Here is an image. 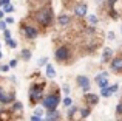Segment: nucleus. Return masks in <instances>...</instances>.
<instances>
[{"label":"nucleus","instance_id":"1","mask_svg":"<svg viewBox=\"0 0 122 121\" xmlns=\"http://www.w3.org/2000/svg\"><path fill=\"white\" fill-rule=\"evenodd\" d=\"M36 19H37L39 23L46 27V25H50L51 20H53V11H51L50 8H43V9H40V11H37Z\"/></svg>","mask_w":122,"mask_h":121},{"label":"nucleus","instance_id":"2","mask_svg":"<svg viewBox=\"0 0 122 121\" xmlns=\"http://www.w3.org/2000/svg\"><path fill=\"white\" fill-rule=\"evenodd\" d=\"M59 95L54 93V95H48V96L43 98V107L45 109H48L50 112H53V110H56L57 104H59Z\"/></svg>","mask_w":122,"mask_h":121},{"label":"nucleus","instance_id":"3","mask_svg":"<svg viewBox=\"0 0 122 121\" xmlns=\"http://www.w3.org/2000/svg\"><path fill=\"white\" fill-rule=\"evenodd\" d=\"M54 56H56L57 60H66L70 58V50L68 47H60V48H57V51L54 53Z\"/></svg>","mask_w":122,"mask_h":121},{"label":"nucleus","instance_id":"4","mask_svg":"<svg viewBox=\"0 0 122 121\" xmlns=\"http://www.w3.org/2000/svg\"><path fill=\"white\" fill-rule=\"evenodd\" d=\"M86 12H88L86 3H77V5L74 6V14L77 16V17H83V16H86Z\"/></svg>","mask_w":122,"mask_h":121},{"label":"nucleus","instance_id":"5","mask_svg":"<svg viewBox=\"0 0 122 121\" xmlns=\"http://www.w3.org/2000/svg\"><path fill=\"white\" fill-rule=\"evenodd\" d=\"M40 95H42V85H33L31 87V90H30V98H31V101H37L40 98Z\"/></svg>","mask_w":122,"mask_h":121},{"label":"nucleus","instance_id":"6","mask_svg":"<svg viewBox=\"0 0 122 121\" xmlns=\"http://www.w3.org/2000/svg\"><path fill=\"white\" fill-rule=\"evenodd\" d=\"M107 76H108L107 72H102L101 75L96 76V82H97V85L101 88H105V87H107V82H108V78H107Z\"/></svg>","mask_w":122,"mask_h":121},{"label":"nucleus","instance_id":"7","mask_svg":"<svg viewBox=\"0 0 122 121\" xmlns=\"http://www.w3.org/2000/svg\"><path fill=\"white\" fill-rule=\"evenodd\" d=\"M119 88V85L117 84H113V85H110V87H105V88H102L101 90V96H104V98H108V96H111V95L114 93V92Z\"/></svg>","mask_w":122,"mask_h":121},{"label":"nucleus","instance_id":"8","mask_svg":"<svg viewBox=\"0 0 122 121\" xmlns=\"http://www.w3.org/2000/svg\"><path fill=\"white\" fill-rule=\"evenodd\" d=\"M111 70L113 72H122V58H114L111 60Z\"/></svg>","mask_w":122,"mask_h":121},{"label":"nucleus","instance_id":"9","mask_svg":"<svg viewBox=\"0 0 122 121\" xmlns=\"http://www.w3.org/2000/svg\"><path fill=\"white\" fill-rule=\"evenodd\" d=\"M77 84L81 85L86 93H88V90H90V81H88V78H85V76H79V78H77Z\"/></svg>","mask_w":122,"mask_h":121},{"label":"nucleus","instance_id":"10","mask_svg":"<svg viewBox=\"0 0 122 121\" xmlns=\"http://www.w3.org/2000/svg\"><path fill=\"white\" fill-rule=\"evenodd\" d=\"M23 33H25V36H26L28 39H34V37H37V30L34 27H25Z\"/></svg>","mask_w":122,"mask_h":121},{"label":"nucleus","instance_id":"11","mask_svg":"<svg viewBox=\"0 0 122 121\" xmlns=\"http://www.w3.org/2000/svg\"><path fill=\"white\" fill-rule=\"evenodd\" d=\"M85 99H86V103H90V104H97V101H99V96L97 95H94V93H85Z\"/></svg>","mask_w":122,"mask_h":121},{"label":"nucleus","instance_id":"12","mask_svg":"<svg viewBox=\"0 0 122 121\" xmlns=\"http://www.w3.org/2000/svg\"><path fill=\"white\" fill-rule=\"evenodd\" d=\"M113 56V51H111V48H105L104 50V53H102V58H101V60L102 62H107L108 59Z\"/></svg>","mask_w":122,"mask_h":121},{"label":"nucleus","instance_id":"13","mask_svg":"<svg viewBox=\"0 0 122 121\" xmlns=\"http://www.w3.org/2000/svg\"><path fill=\"white\" fill-rule=\"evenodd\" d=\"M59 120V112L57 110H53L46 115V121H57Z\"/></svg>","mask_w":122,"mask_h":121},{"label":"nucleus","instance_id":"14","mask_svg":"<svg viewBox=\"0 0 122 121\" xmlns=\"http://www.w3.org/2000/svg\"><path fill=\"white\" fill-rule=\"evenodd\" d=\"M46 76L48 78H54V76H56V70H54V67L51 65V64L46 65Z\"/></svg>","mask_w":122,"mask_h":121},{"label":"nucleus","instance_id":"15","mask_svg":"<svg viewBox=\"0 0 122 121\" xmlns=\"http://www.w3.org/2000/svg\"><path fill=\"white\" fill-rule=\"evenodd\" d=\"M59 23L60 25H68L70 23V16H66V14L59 16Z\"/></svg>","mask_w":122,"mask_h":121},{"label":"nucleus","instance_id":"16","mask_svg":"<svg viewBox=\"0 0 122 121\" xmlns=\"http://www.w3.org/2000/svg\"><path fill=\"white\" fill-rule=\"evenodd\" d=\"M22 58L25 60H30L31 59V51L30 50H23V51H22Z\"/></svg>","mask_w":122,"mask_h":121},{"label":"nucleus","instance_id":"17","mask_svg":"<svg viewBox=\"0 0 122 121\" xmlns=\"http://www.w3.org/2000/svg\"><path fill=\"white\" fill-rule=\"evenodd\" d=\"M12 112H14V113H20L22 112V104L20 103H15L14 107H12Z\"/></svg>","mask_w":122,"mask_h":121},{"label":"nucleus","instance_id":"18","mask_svg":"<svg viewBox=\"0 0 122 121\" xmlns=\"http://www.w3.org/2000/svg\"><path fill=\"white\" fill-rule=\"evenodd\" d=\"M71 103H73V101L70 99V98H65V99H63V106H65V107H71Z\"/></svg>","mask_w":122,"mask_h":121},{"label":"nucleus","instance_id":"19","mask_svg":"<svg viewBox=\"0 0 122 121\" xmlns=\"http://www.w3.org/2000/svg\"><path fill=\"white\" fill-rule=\"evenodd\" d=\"M34 115H36V116H42V115H43V109H42V107H39V109H36Z\"/></svg>","mask_w":122,"mask_h":121},{"label":"nucleus","instance_id":"20","mask_svg":"<svg viewBox=\"0 0 122 121\" xmlns=\"http://www.w3.org/2000/svg\"><path fill=\"white\" fill-rule=\"evenodd\" d=\"M0 30L6 31V20H0Z\"/></svg>","mask_w":122,"mask_h":121},{"label":"nucleus","instance_id":"21","mask_svg":"<svg viewBox=\"0 0 122 121\" xmlns=\"http://www.w3.org/2000/svg\"><path fill=\"white\" fill-rule=\"evenodd\" d=\"M81 113H82L83 118H86V116L90 115V110H88V109H82V110H81Z\"/></svg>","mask_w":122,"mask_h":121},{"label":"nucleus","instance_id":"22","mask_svg":"<svg viewBox=\"0 0 122 121\" xmlns=\"http://www.w3.org/2000/svg\"><path fill=\"white\" fill-rule=\"evenodd\" d=\"M88 20L91 22V23H97V17H96V16H88Z\"/></svg>","mask_w":122,"mask_h":121},{"label":"nucleus","instance_id":"23","mask_svg":"<svg viewBox=\"0 0 122 121\" xmlns=\"http://www.w3.org/2000/svg\"><path fill=\"white\" fill-rule=\"evenodd\" d=\"M8 45L11 47V48H15V47H17V42H15L14 39H11V40H9V42H8Z\"/></svg>","mask_w":122,"mask_h":121},{"label":"nucleus","instance_id":"24","mask_svg":"<svg viewBox=\"0 0 122 121\" xmlns=\"http://www.w3.org/2000/svg\"><path fill=\"white\" fill-rule=\"evenodd\" d=\"M76 112H77V107H70V112H68V113H70V116H73Z\"/></svg>","mask_w":122,"mask_h":121},{"label":"nucleus","instance_id":"25","mask_svg":"<svg viewBox=\"0 0 122 121\" xmlns=\"http://www.w3.org/2000/svg\"><path fill=\"white\" fill-rule=\"evenodd\" d=\"M46 62H48V59H46V58H42V59H39V62H37V65L40 67V65H43V64H46Z\"/></svg>","mask_w":122,"mask_h":121},{"label":"nucleus","instance_id":"26","mask_svg":"<svg viewBox=\"0 0 122 121\" xmlns=\"http://www.w3.org/2000/svg\"><path fill=\"white\" fill-rule=\"evenodd\" d=\"M8 65H9V67H11V68H14V67H15V65H17V59H12V60H11V62H9V64H8Z\"/></svg>","mask_w":122,"mask_h":121},{"label":"nucleus","instance_id":"27","mask_svg":"<svg viewBox=\"0 0 122 121\" xmlns=\"http://www.w3.org/2000/svg\"><path fill=\"white\" fill-rule=\"evenodd\" d=\"M12 9H14V8H12V5H6L5 6V12H11Z\"/></svg>","mask_w":122,"mask_h":121},{"label":"nucleus","instance_id":"28","mask_svg":"<svg viewBox=\"0 0 122 121\" xmlns=\"http://www.w3.org/2000/svg\"><path fill=\"white\" fill-rule=\"evenodd\" d=\"M8 68H9V65H0V72H8Z\"/></svg>","mask_w":122,"mask_h":121},{"label":"nucleus","instance_id":"29","mask_svg":"<svg viewBox=\"0 0 122 121\" xmlns=\"http://www.w3.org/2000/svg\"><path fill=\"white\" fill-rule=\"evenodd\" d=\"M9 5V0H0V6H6Z\"/></svg>","mask_w":122,"mask_h":121},{"label":"nucleus","instance_id":"30","mask_svg":"<svg viewBox=\"0 0 122 121\" xmlns=\"http://www.w3.org/2000/svg\"><path fill=\"white\" fill-rule=\"evenodd\" d=\"M5 39L8 40V42L11 40V34H9V31H5Z\"/></svg>","mask_w":122,"mask_h":121},{"label":"nucleus","instance_id":"31","mask_svg":"<svg viewBox=\"0 0 122 121\" xmlns=\"http://www.w3.org/2000/svg\"><path fill=\"white\" fill-rule=\"evenodd\" d=\"M63 92H65V93H70V85L68 84H63Z\"/></svg>","mask_w":122,"mask_h":121},{"label":"nucleus","instance_id":"32","mask_svg":"<svg viewBox=\"0 0 122 121\" xmlns=\"http://www.w3.org/2000/svg\"><path fill=\"white\" fill-rule=\"evenodd\" d=\"M31 121H42V116H31Z\"/></svg>","mask_w":122,"mask_h":121},{"label":"nucleus","instance_id":"33","mask_svg":"<svg viewBox=\"0 0 122 121\" xmlns=\"http://www.w3.org/2000/svg\"><path fill=\"white\" fill-rule=\"evenodd\" d=\"M108 39L113 40V39H114V33H111V31H110V33H108Z\"/></svg>","mask_w":122,"mask_h":121},{"label":"nucleus","instance_id":"34","mask_svg":"<svg viewBox=\"0 0 122 121\" xmlns=\"http://www.w3.org/2000/svg\"><path fill=\"white\" fill-rule=\"evenodd\" d=\"M6 23H14V19H12V17H8V19H6Z\"/></svg>","mask_w":122,"mask_h":121},{"label":"nucleus","instance_id":"35","mask_svg":"<svg viewBox=\"0 0 122 121\" xmlns=\"http://www.w3.org/2000/svg\"><path fill=\"white\" fill-rule=\"evenodd\" d=\"M116 112H117V113H122V104H119V106H117Z\"/></svg>","mask_w":122,"mask_h":121},{"label":"nucleus","instance_id":"36","mask_svg":"<svg viewBox=\"0 0 122 121\" xmlns=\"http://www.w3.org/2000/svg\"><path fill=\"white\" fill-rule=\"evenodd\" d=\"M3 16H5V11H0V20L3 19Z\"/></svg>","mask_w":122,"mask_h":121},{"label":"nucleus","instance_id":"37","mask_svg":"<svg viewBox=\"0 0 122 121\" xmlns=\"http://www.w3.org/2000/svg\"><path fill=\"white\" fill-rule=\"evenodd\" d=\"M2 58H3V53H2V51H0V59H2Z\"/></svg>","mask_w":122,"mask_h":121}]
</instances>
